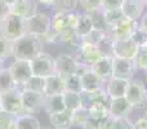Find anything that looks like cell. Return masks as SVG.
Returning a JSON list of instances; mask_svg holds the SVG:
<instances>
[{
	"label": "cell",
	"instance_id": "12",
	"mask_svg": "<svg viewBox=\"0 0 147 129\" xmlns=\"http://www.w3.org/2000/svg\"><path fill=\"white\" fill-rule=\"evenodd\" d=\"M81 66L76 61L75 57L70 56V54H59L56 57V74L62 78L71 74H79Z\"/></svg>",
	"mask_w": 147,
	"mask_h": 129
},
{
	"label": "cell",
	"instance_id": "20",
	"mask_svg": "<svg viewBox=\"0 0 147 129\" xmlns=\"http://www.w3.org/2000/svg\"><path fill=\"white\" fill-rule=\"evenodd\" d=\"M128 81L129 80H124V79H119V78H111L109 81H106L105 89H106L107 94L111 97V99L125 97Z\"/></svg>",
	"mask_w": 147,
	"mask_h": 129
},
{
	"label": "cell",
	"instance_id": "22",
	"mask_svg": "<svg viewBox=\"0 0 147 129\" xmlns=\"http://www.w3.org/2000/svg\"><path fill=\"white\" fill-rule=\"evenodd\" d=\"M44 110H45L49 115L51 114H57V112H61V111H63V110H66L63 93L45 96V105H44Z\"/></svg>",
	"mask_w": 147,
	"mask_h": 129
},
{
	"label": "cell",
	"instance_id": "15",
	"mask_svg": "<svg viewBox=\"0 0 147 129\" xmlns=\"http://www.w3.org/2000/svg\"><path fill=\"white\" fill-rule=\"evenodd\" d=\"M120 9L123 10L127 18L140 21L147 10V7L145 4V0H124Z\"/></svg>",
	"mask_w": 147,
	"mask_h": 129
},
{
	"label": "cell",
	"instance_id": "2",
	"mask_svg": "<svg viewBox=\"0 0 147 129\" xmlns=\"http://www.w3.org/2000/svg\"><path fill=\"white\" fill-rule=\"evenodd\" d=\"M0 34L10 40L21 38L26 34V18L13 14V13L8 14L0 22Z\"/></svg>",
	"mask_w": 147,
	"mask_h": 129
},
{
	"label": "cell",
	"instance_id": "54",
	"mask_svg": "<svg viewBox=\"0 0 147 129\" xmlns=\"http://www.w3.org/2000/svg\"><path fill=\"white\" fill-rule=\"evenodd\" d=\"M41 129H51V128H41Z\"/></svg>",
	"mask_w": 147,
	"mask_h": 129
},
{
	"label": "cell",
	"instance_id": "29",
	"mask_svg": "<svg viewBox=\"0 0 147 129\" xmlns=\"http://www.w3.org/2000/svg\"><path fill=\"white\" fill-rule=\"evenodd\" d=\"M59 38H61L62 43L76 47V48H79L81 41H83V39L78 35L75 28H66V30H63L62 32H59Z\"/></svg>",
	"mask_w": 147,
	"mask_h": 129
},
{
	"label": "cell",
	"instance_id": "5",
	"mask_svg": "<svg viewBox=\"0 0 147 129\" xmlns=\"http://www.w3.org/2000/svg\"><path fill=\"white\" fill-rule=\"evenodd\" d=\"M31 70L32 75L41 76V78H48L56 74V58L51 54L41 52L40 54L31 59Z\"/></svg>",
	"mask_w": 147,
	"mask_h": 129
},
{
	"label": "cell",
	"instance_id": "3",
	"mask_svg": "<svg viewBox=\"0 0 147 129\" xmlns=\"http://www.w3.org/2000/svg\"><path fill=\"white\" fill-rule=\"evenodd\" d=\"M0 103H1V110L5 112L13 114L16 116L26 114L22 103V89L18 86L0 93Z\"/></svg>",
	"mask_w": 147,
	"mask_h": 129
},
{
	"label": "cell",
	"instance_id": "32",
	"mask_svg": "<svg viewBox=\"0 0 147 129\" xmlns=\"http://www.w3.org/2000/svg\"><path fill=\"white\" fill-rule=\"evenodd\" d=\"M16 84L14 80L12 78V74H10L9 68H3L0 70V93H4V92L9 91V89L14 88Z\"/></svg>",
	"mask_w": 147,
	"mask_h": 129
},
{
	"label": "cell",
	"instance_id": "34",
	"mask_svg": "<svg viewBox=\"0 0 147 129\" xmlns=\"http://www.w3.org/2000/svg\"><path fill=\"white\" fill-rule=\"evenodd\" d=\"M79 4V0H54L53 9L56 12H74Z\"/></svg>",
	"mask_w": 147,
	"mask_h": 129
},
{
	"label": "cell",
	"instance_id": "37",
	"mask_svg": "<svg viewBox=\"0 0 147 129\" xmlns=\"http://www.w3.org/2000/svg\"><path fill=\"white\" fill-rule=\"evenodd\" d=\"M79 5L85 13H93L102 9V0H79Z\"/></svg>",
	"mask_w": 147,
	"mask_h": 129
},
{
	"label": "cell",
	"instance_id": "13",
	"mask_svg": "<svg viewBox=\"0 0 147 129\" xmlns=\"http://www.w3.org/2000/svg\"><path fill=\"white\" fill-rule=\"evenodd\" d=\"M138 53V47L132 39L112 43V57L115 58L134 59Z\"/></svg>",
	"mask_w": 147,
	"mask_h": 129
},
{
	"label": "cell",
	"instance_id": "51",
	"mask_svg": "<svg viewBox=\"0 0 147 129\" xmlns=\"http://www.w3.org/2000/svg\"><path fill=\"white\" fill-rule=\"evenodd\" d=\"M3 111V110H1V103H0V112H1Z\"/></svg>",
	"mask_w": 147,
	"mask_h": 129
},
{
	"label": "cell",
	"instance_id": "52",
	"mask_svg": "<svg viewBox=\"0 0 147 129\" xmlns=\"http://www.w3.org/2000/svg\"><path fill=\"white\" fill-rule=\"evenodd\" d=\"M145 118H146V119H147V111H146V114H145Z\"/></svg>",
	"mask_w": 147,
	"mask_h": 129
},
{
	"label": "cell",
	"instance_id": "49",
	"mask_svg": "<svg viewBox=\"0 0 147 129\" xmlns=\"http://www.w3.org/2000/svg\"><path fill=\"white\" fill-rule=\"evenodd\" d=\"M38 4H41V5H45V7H52L53 5V1L54 0H35Z\"/></svg>",
	"mask_w": 147,
	"mask_h": 129
},
{
	"label": "cell",
	"instance_id": "28",
	"mask_svg": "<svg viewBox=\"0 0 147 129\" xmlns=\"http://www.w3.org/2000/svg\"><path fill=\"white\" fill-rule=\"evenodd\" d=\"M103 17H105V21H106L107 26H109V28L111 30L112 27H115L116 25H119V23L124 20L125 16H124V13H123V10L119 8V9L103 10Z\"/></svg>",
	"mask_w": 147,
	"mask_h": 129
},
{
	"label": "cell",
	"instance_id": "41",
	"mask_svg": "<svg viewBox=\"0 0 147 129\" xmlns=\"http://www.w3.org/2000/svg\"><path fill=\"white\" fill-rule=\"evenodd\" d=\"M137 71H147V51H138L136 58L133 59Z\"/></svg>",
	"mask_w": 147,
	"mask_h": 129
},
{
	"label": "cell",
	"instance_id": "27",
	"mask_svg": "<svg viewBox=\"0 0 147 129\" xmlns=\"http://www.w3.org/2000/svg\"><path fill=\"white\" fill-rule=\"evenodd\" d=\"M65 92H74V93H81L83 85H81V76L80 74H71L63 78Z\"/></svg>",
	"mask_w": 147,
	"mask_h": 129
},
{
	"label": "cell",
	"instance_id": "26",
	"mask_svg": "<svg viewBox=\"0 0 147 129\" xmlns=\"http://www.w3.org/2000/svg\"><path fill=\"white\" fill-rule=\"evenodd\" d=\"M89 116L98 122H102L103 119L110 116V106L102 102H93L89 106Z\"/></svg>",
	"mask_w": 147,
	"mask_h": 129
},
{
	"label": "cell",
	"instance_id": "44",
	"mask_svg": "<svg viewBox=\"0 0 147 129\" xmlns=\"http://www.w3.org/2000/svg\"><path fill=\"white\" fill-rule=\"evenodd\" d=\"M124 0H102V9H119L121 8Z\"/></svg>",
	"mask_w": 147,
	"mask_h": 129
},
{
	"label": "cell",
	"instance_id": "33",
	"mask_svg": "<svg viewBox=\"0 0 147 129\" xmlns=\"http://www.w3.org/2000/svg\"><path fill=\"white\" fill-rule=\"evenodd\" d=\"M89 119V109L86 107H79L78 110L72 111V127H81L85 124Z\"/></svg>",
	"mask_w": 147,
	"mask_h": 129
},
{
	"label": "cell",
	"instance_id": "6",
	"mask_svg": "<svg viewBox=\"0 0 147 129\" xmlns=\"http://www.w3.org/2000/svg\"><path fill=\"white\" fill-rule=\"evenodd\" d=\"M52 17L47 13L36 12L34 16L26 18V34H31L35 36H43L51 28Z\"/></svg>",
	"mask_w": 147,
	"mask_h": 129
},
{
	"label": "cell",
	"instance_id": "7",
	"mask_svg": "<svg viewBox=\"0 0 147 129\" xmlns=\"http://www.w3.org/2000/svg\"><path fill=\"white\" fill-rule=\"evenodd\" d=\"M105 54L101 52V49L96 45L88 44L85 41H81L80 47L78 48V54H76V61L79 62L80 66L84 67H92L96 62L103 57Z\"/></svg>",
	"mask_w": 147,
	"mask_h": 129
},
{
	"label": "cell",
	"instance_id": "47",
	"mask_svg": "<svg viewBox=\"0 0 147 129\" xmlns=\"http://www.w3.org/2000/svg\"><path fill=\"white\" fill-rule=\"evenodd\" d=\"M112 123H114V118L110 115L109 118H106V119H103L102 122H99V129H111Z\"/></svg>",
	"mask_w": 147,
	"mask_h": 129
},
{
	"label": "cell",
	"instance_id": "36",
	"mask_svg": "<svg viewBox=\"0 0 147 129\" xmlns=\"http://www.w3.org/2000/svg\"><path fill=\"white\" fill-rule=\"evenodd\" d=\"M12 47L13 40L5 38L4 35L0 34V63L8 57H12Z\"/></svg>",
	"mask_w": 147,
	"mask_h": 129
},
{
	"label": "cell",
	"instance_id": "11",
	"mask_svg": "<svg viewBox=\"0 0 147 129\" xmlns=\"http://www.w3.org/2000/svg\"><path fill=\"white\" fill-rule=\"evenodd\" d=\"M22 103L25 112L35 114V112L44 109L45 96H44V93H38V92L22 89Z\"/></svg>",
	"mask_w": 147,
	"mask_h": 129
},
{
	"label": "cell",
	"instance_id": "21",
	"mask_svg": "<svg viewBox=\"0 0 147 129\" xmlns=\"http://www.w3.org/2000/svg\"><path fill=\"white\" fill-rule=\"evenodd\" d=\"M51 124L54 129H71L72 127V112L69 110H63L57 114L49 115Z\"/></svg>",
	"mask_w": 147,
	"mask_h": 129
},
{
	"label": "cell",
	"instance_id": "25",
	"mask_svg": "<svg viewBox=\"0 0 147 129\" xmlns=\"http://www.w3.org/2000/svg\"><path fill=\"white\" fill-rule=\"evenodd\" d=\"M16 129H41V125L34 115L26 112L16 116Z\"/></svg>",
	"mask_w": 147,
	"mask_h": 129
},
{
	"label": "cell",
	"instance_id": "24",
	"mask_svg": "<svg viewBox=\"0 0 147 129\" xmlns=\"http://www.w3.org/2000/svg\"><path fill=\"white\" fill-rule=\"evenodd\" d=\"M94 30V25H93V21H92V17L89 13H80L79 16V20H78V23L75 26V31L78 32V35L80 36L81 39L86 38L92 31Z\"/></svg>",
	"mask_w": 147,
	"mask_h": 129
},
{
	"label": "cell",
	"instance_id": "53",
	"mask_svg": "<svg viewBox=\"0 0 147 129\" xmlns=\"http://www.w3.org/2000/svg\"><path fill=\"white\" fill-rule=\"evenodd\" d=\"M145 4H146V7H147V0H145Z\"/></svg>",
	"mask_w": 147,
	"mask_h": 129
},
{
	"label": "cell",
	"instance_id": "38",
	"mask_svg": "<svg viewBox=\"0 0 147 129\" xmlns=\"http://www.w3.org/2000/svg\"><path fill=\"white\" fill-rule=\"evenodd\" d=\"M0 129H16V115L9 112H0Z\"/></svg>",
	"mask_w": 147,
	"mask_h": 129
},
{
	"label": "cell",
	"instance_id": "46",
	"mask_svg": "<svg viewBox=\"0 0 147 129\" xmlns=\"http://www.w3.org/2000/svg\"><path fill=\"white\" fill-rule=\"evenodd\" d=\"M83 129H99V122L89 116V119L83 125Z\"/></svg>",
	"mask_w": 147,
	"mask_h": 129
},
{
	"label": "cell",
	"instance_id": "23",
	"mask_svg": "<svg viewBox=\"0 0 147 129\" xmlns=\"http://www.w3.org/2000/svg\"><path fill=\"white\" fill-rule=\"evenodd\" d=\"M65 92L63 78L57 74L45 78V86H44V96H52Z\"/></svg>",
	"mask_w": 147,
	"mask_h": 129
},
{
	"label": "cell",
	"instance_id": "48",
	"mask_svg": "<svg viewBox=\"0 0 147 129\" xmlns=\"http://www.w3.org/2000/svg\"><path fill=\"white\" fill-rule=\"evenodd\" d=\"M138 22H140V28L145 34H147V10L145 12V14L142 16V18H141Z\"/></svg>",
	"mask_w": 147,
	"mask_h": 129
},
{
	"label": "cell",
	"instance_id": "4",
	"mask_svg": "<svg viewBox=\"0 0 147 129\" xmlns=\"http://www.w3.org/2000/svg\"><path fill=\"white\" fill-rule=\"evenodd\" d=\"M125 98L128 99L133 109H143L147 105V88L141 80L130 79L128 81Z\"/></svg>",
	"mask_w": 147,
	"mask_h": 129
},
{
	"label": "cell",
	"instance_id": "31",
	"mask_svg": "<svg viewBox=\"0 0 147 129\" xmlns=\"http://www.w3.org/2000/svg\"><path fill=\"white\" fill-rule=\"evenodd\" d=\"M44 86H45V78L32 75L25 83V85H23L22 89H27V91L38 92V93H44Z\"/></svg>",
	"mask_w": 147,
	"mask_h": 129
},
{
	"label": "cell",
	"instance_id": "56",
	"mask_svg": "<svg viewBox=\"0 0 147 129\" xmlns=\"http://www.w3.org/2000/svg\"><path fill=\"white\" fill-rule=\"evenodd\" d=\"M0 70H1V65H0Z\"/></svg>",
	"mask_w": 147,
	"mask_h": 129
},
{
	"label": "cell",
	"instance_id": "8",
	"mask_svg": "<svg viewBox=\"0 0 147 129\" xmlns=\"http://www.w3.org/2000/svg\"><path fill=\"white\" fill-rule=\"evenodd\" d=\"M140 27V22L125 17L119 25H116L115 27H112L110 30L109 35L111 36V39L114 41H121V40H129L133 38L134 32Z\"/></svg>",
	"mask_w": 147,
	"mask_h": 129
},
{
	"label": "cell",
	"instance_id": "16",
	"mask_svg": "<svg viewBox=\"0 0 147 129\" xmlns=\"http://www.w3.org/2000/svg\"><path fill=\"white\" fill-rule=\"evenodd\" d=\"M81 76V85H83V92H94L103 88L105 81L92 70L90 67H85L80 74Z\"/></svg>",
	"mask_w": 147,
	"mask_h": 129
},
{
	"label": "cell",
	"instance_id": "50",
	"mask_svg": "<svg viewBox=\"0 0 147 129\" xmlns=\"http://www.w3.org/2000/svg\"><path fill=\"white\" fill-rule=\"evenodd\" d=\"M3 3H5V4H8V5H13L14 4V1L16 0H1Z\"/></svg>",
	"mask_w": 147,
	"mask_h": 129
},
{
	"label": "cell",
	"instance_id": "19",
	"mask_svg": "<svg viewBox=\"0 0 147 129\" xmlns=\"http://www.w3.org/2000/svg\"><path fill=\"white\" fill-rule=\"evenodd\" d=\"M133 107L128 102L125 97L115 98L111 101L110 105V115L114 119H120V118H129V114L132 112Z\"/></svg>",
	"mask_w": 147,
	"mask_h": 129
},
{
	"label": "cell",
	"instance_id": "39",
	"mask_svg": "<svg viewBox=\"0 0 147 129\" xmlns=\"http://www.w3.org/2000/svg\"><path fill=\"white\" fill-rule=\"evenodd\" d=\"M106 35H109V34L103 32V31H101V30H97V28H94V30L92 31V32L89 34L88 36H86V38L83 39V41H85V43H88V44H92V45L98 47L99 43L103 40V38Z\"/></svg>",
	"mask_w": 147,
	"mask_h": 129
},
{
	"label": "cell",
	"instance_id": "42",
	"mask_svg": "<svg viewBox=\"0 0 147 129\" xmlns=\"http://www.w3.org/2000/svg\"><path fill=\"white\" fill-rule=\"evenodd\" d=\"M41 41H44V43H48V44H57L61 41V38H59V32L56 30H53V28H49L48 31H47L45 34H44L43 36H40Z\"/></svg>",
	"mask_w": 147,
	"mask_h": 129
},
{
	"label": "cell",
	"instance_id": "40",
	"mask_svg": "<svg viewBox=\"0 0 147 129\" xmlns=\"http://www.w3.org/2000/svg\"><path fill=\"white\" fill-rule=\"evenodd\" d=\"M132 40L137 44L138 51H147V34H145L140 27L134 32Z\"/></svg>",
	"mask_w": 147,
	"mask_h": 129
},
{
	"label": "cell",
	"instance_id": "55",
	"mask_svg": "<svg viewBox=\"0 0 147 129\" xmlns=\"http://www.w3.org/2000/svg\"><path fill=\"white\" fill-rule=\"evenodd\" d=\"M146 80H147V71H146Z\"/></svg>",
	"mask_w": 147,
	"mask_h": 129
},
{
	"label": "cell",
	"instance_id": "9",
	"mask_svg": "<svg viewBox=\"0 0 147 129\" xmlns=\"http://www.w3.org/2000/svg\"><path fill=\"white\" fill-rule=\"evenodd\" d=\"M9 71L12 74V78L14 80L16 86L22 89L25 83L32 76L31 70V62L27 59H14L12 65L9 66Z\"/></svg>",
	"mask_w": 147,
	"mask_h": 129
},
{
	"label": "cell",
	"instance_id": "18",
	"mask_svg": "<svg viewBox=\"0 0 147 129\" xmlns=\"http://www.w3.org/2000/svg\"><path fill=\"white\" fill-rule=\"evenodd\" d=\"M38 12V3L35 0H16L14 4L10 5V13L20 17L28 18Z\"/></svg>",
	"mask_w": 147,
	"mask_h": 129
},
{
	"label": "cell",
	"instance_id": "35",
	"mask_svg": "<svg viewBox=\"0 0 147 129\" xmlns=\"http://www.w3.org/2000/svg\"><path fill=\"white\" fill-rule=\"evenodd\" d=\"M92 17V21H93V25H94V28L97 30H101L106 34H110V28L107 26L106 21H105V17H103V10H97V12H93V13H89Z\"/></svg>",
	"mask_w": 147,
	"mask_h": 129
},
{
	"label": "cell",
	"instance_id": "43",
	"mask_svg": "<svg viewBox=\"0 0 147 129\" xmlns=\"http://www.w3.org/2000/svg\"><path fill=\"white\" fill-rule=\"evenodd\" d=\"M111 129H134V123L129 118H120V119H114Z\"/></svg>",
	"mask_w": 147,
	"mask_h": 129
},
{
	"label": "cell",
	"instance_id": "10",
	"mask_svg": "<svg viewBox=\"0 0 147 129\" xmlns=\"http://www.w3.org/2000/svg\"><path fill=\"white\" fill-rule=\"evenodd\" d=\"M79 16H80V13L76 10H74V12H56L52 17L51 27L58 32H62L66 28H75Z\"/></svg>",
	"mask_w": 147,
	"mask_h": 129
},
{
	"label": "cell",
	"instance_id": "14",
	"mask_svg": "<svg viewBox=\"0 0 147 129\" xmlns=\"http://www.w3.org/2000/svg\"><path fill=\"white\" fill-rule=\"evenodd\" d=\"M136 71H137V68H136L133 59L115 58L114 57V72H112V78L130 80V79L134 78Z\"/></svg>",
	"mask_w": 147,
	"mask_h": 129
},
{
	"label": "cell",
	"instance_id": "1",
	"mask_svg": "<svg viewBox=\"0 0 147 129\" xmlns=\"http://www.w3.org/2000/svg\"><path fill=\"white\" fill-rule=\"evenodd\" d=\"M43 41L39 36L25 34L21 38L13 40L12 47V57L14 59H27L31 61L38 54L41 53Z\"/></svg>",
	"mask_w": 147,
	"mask_h": 129
},
{
	"label": "cell",
	"instance_id": "17",
	"mask_svg": "<svg viewBox=\"0 0 147 129\" xmlns=\"http://www.w3.org/2000/svg\"><path fill=\"white\" fill-rule=\"evenodd\" d=\"M92 70L106 83L112 78L114 72V57L112 56H103L98 62L92 66Z\"/></svg>",
	"mask_w": 147,
	"mask_h": 129
},
{
	"label": "cell",
	"instance_id": "30",
	"mask_svg": "<svg viewBox=\"0 0 147 129\" xmlns=\"http://www.w3.org/2000/svg\"><path fill=\"white\" fill-rule=\"evenodd\" d=\"M63 98H65V106L66 110L69 111H75L79 107L83 106L81 103V94L80 93H74V92H63Z\"/></svg>",
	"mask_w": 147,
	"mask_h": 129
},
{
	"label": "cell",
	"instance_id": "45",
	"mask_svg": "<svg viewBox=\"0 0 147 129\" xmlns=\"http://www.w3.org/2000/svg\"><path fill=\"white\" fill-rule=\"evenodd\" d=\"M8 14H10V5L5 4V3H3L1 0H0V22H1Z\"/></svg>",
	"mask_w": 147,
	"mask_h": 129
}]
</instances>
